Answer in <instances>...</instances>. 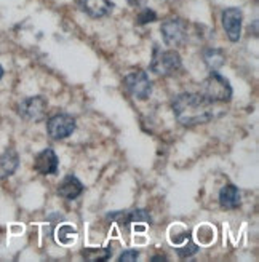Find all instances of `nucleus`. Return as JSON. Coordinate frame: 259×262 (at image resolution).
Wrapping results in <instances>:
<instances>
[{"label": "nucleus", "mask_w": 259, "mask_h": 262, "mask_svg": "<svg viewBox=\"0 0 259 262\" xmlns=\"http://www.w3.org/2000/svg\"><path fill=\"white\" fill-rule=\"evenodd\" d=\"M173 112L181 125L197 126L214 117L213 102L200 93H183L173 99Z\"/></svg>", "instance_id": "1"}, {"label": "nucleus", "mask_w": 259, "mask_h": 262, "mask_svg": "<svg viewBox=\"0 0 259 262\" xmlns=\"http://www.w3.org/2000/svg\"><path fill=\"white\" fill-rule=\"evenodd\" d=\"M19 165V157L16 152L7 150L4 155H0V179H7L16 171Z\"/></svg>", "instance_id": "14"}, {"label": "nucleus", "mask_w": 259, "mask_h": 262, "mask_svg": "<svg viewBox=\"0 0 259 262\" xmlns=\"http://www.w3.org/2000/svg\"><path fill=\"white\" fill-rule=\"evenodd\" d=\"M48 107V102L42 96H34L24 99L19 104V115L29 122H40L45 119V112Z\"/></svg>", "instance_id": "7"}, {"label": "nucleus", "mask_w": 259, "mask_h": 262, "mask_svg": "<svg viewBox=\"0 0 259 262\" xmlns=\"http://www.w3.org/2000/svg\"><path fill=\"white\" fill-rule=\"evenodd\" d=\"M47 129L50 138L56 141L69 138L75 131V120L68 114H56L47 123Z\"/></svg>", "instance_id": "6"}, {"label": "nucleus", "mask_w": 259, "mask_h": 262, "mask_svg": "<svg viewBox=\"0 0 259 262\" xmlns=\"http://www.w3.org/2000/svg\"><path fill=\"white\" fill-rule=\"evenodd\" d=\"M200 95L211 102H227L232 98V86L227 78L216 71H211V74L202 83Z\"/></svg>", "instance_id": "2"}, {"label": "nucleus", "mask_w": 259, "mask_h": 262, "mask_svg": "<svg viewBox=\"0 0 259 262\" xmlns=\"http://www.w3.org/2000/svg\"><path fill=\"white\" fill-rule=\"evenodd\" d=\"M240 192L234 184H227L219 190V205L226 209H235L240 206Z\"/></svg>", "instance_id": "13"}, {"label": "nucleus", "mask_w": 259, "mask_h": 262, "mask_svg": "<svg viewBox=\"0 0 259 262\" xmlns=\"http://www.w3.org/2000/svg\"><path fill=\"white\" fill-rule=\"evenodd\" d=\"M157 19V15H155V11L154 10H142L139 11V15H138V26H144V24H149L152 21Z\"/></svg>", "instance_id": "19"}, {"label": "nucleus", "mask_w": 259, "mask_h": 262, "mask_svg": "<svg viewBox=\"0 0 259 262\" xmlns=\"http://www.w3.org/2000/svg\"><path fill=\"white\" fill-rule=\"evenodd\" d=\"M83 192V184L74 174H68L58 186V195L66 200H75Z\"/></svg>", "instance_id": "12"}, {"label": "nucleus", "mask_w": 259, "mask_h": 262, "mask_svg": "<svg viewBox=\"0 0 259 262\" xmlns=\"http://www.w3.org/2000/svg\"><path fill=\"white\" fill-rule=\"evenodd\" d=\"M160 31L163 35V42L168 47H179V45H183L187 38V26L179 18H173L163 23Z\"/></svg>", "instance_id": "5"}, {"label": "nucleus", "mask_w": 259, "mask_h": 262, "mask_svg": "<svg viewBox=\"0 0 259 262\" xmlns=\"http://www.w3.org/2000/svg\"><path fill=\"white\" fill-rule=\"evenodd\" d=\"M203 58H205L206 66H208L211 71H218L226 61V56H224L223 51L221 50H214V48L206 51V53L203 55Z\"/></svg>", "instance_id": "16"}, {"label": "nucleus", "mask_w": 259, "mask_h": 262, "mask_svg": "<svg viewBox=\"0 0 259 262\" xmlns=\"http://www.w3.org/2000/svg\"><path fill=\"white\" fill-rule=\"evenodd\" d=\"M82 10L92 18H104L112 11L111 0H79Z\"/></svg>", "instance_id": "11"}, {"label": "nucleus", "mask_w": 259, "mask_h": 262, "mask_svg": "<svg viewBox=\"0 0 259 262\" xmlns=\"http://www.w3.org/2000/svg\"><path fill=\"white\" fill-rule=\"evenodd\" d=\"M197 250H199V246L189 238L187 243L184 242V246H183V248H179V250H178V254H179V257H183V259H184V257H189V256H192V254H196Z\"/></svg>", "instance_id": "18"}, {"label": "nucleus", "mask_w": 259, "mask_h": 262, "mask_svg": "<svg viewBox=\"0 0 259 262\" xmlns=\"http://www.w3.org/2000/svg\"><path fill=\"white\" fill-rule=\"evenodd\" d=\"M138 259H139V253L135 251V250H128V251L122 253V256L119 257L120 262H135Z\"/></svg>", "instance_id": "20"}, {"label": "nucleus", "mask_w": 259, "mask_h": 262, "mask_svg": "<svg viewBox=\"0 0 259 262\" xmlns=\"http://www.w3.org/2000/svg\"><path fill=\"white\" fill-rule=\"evenodd\" d=\"M58 165H59V160L53 149H45L42 152H38L34 162V168L40 174H56Z\"/></svg>", "instance_id": "10"}, {"label": "nucleus", "mask_w": 259, "mask_h": 262, "mask_svg": "<svg viewBox=\"0 0 259 262\" xmlns=\"http://www.w3.org/2000/svg\"><path fill=\"white\" fill-rule=\"evenodd\" d=\"M243 15L240 8H227L223 13V26L230 42H239L242 35Z\"/></svg>", "instance_id": "8"}, {"label": "nucleus", "mask_w": 259, "mask_h": 262, "mask_svg": "<svg viewBox=\"0 0 259 262\" xmlns=\"http://www.w3.org/2000/svg\"><path fill=\"white\" fill-rule=\"evenodd\" d=\"M2 77H4V68L0 66V80H2Z\"/></svg>", "instance_id": "21"}, {"label": "nucleus", "mask_w": 259, "mask_h": 262, "mask_svg": "<svg viewBox=\"0 0 259 262\" xmlns=\"http://www.w3.org/2000/svg\"><path fill=\"white\" fill-rule=\"evenodd\" d=\"M181 68V58L175 50L162 51L155 47L150 62V71L157 75H171Z\"/></svg>", "instance_id": "3"}, {"label": "nucleus", "mask_w": 259, "mask_h": 262, "mask_svg": "<svg viewBox=\"0 0 259 262\" xmlns=\"http://www.w3.org/2000/svg\"><path fill=\"white\" fill-rule=\"evenodd\" d=\"M125 88L130 95L136 99L144 101L150 96V91H152V83L149 80V77L146 72L138 71V72H132L125 77Z\"/></svg>", "instance_id": "4"}, {"label": "nucleus", "mask_w": 259, "mask_h": 262, "mask_svg": "<svg viewBox=\"0 0 259 262\" xmlns=\"http://www.w3.org/2000/svg\"><path fill=\"white\" fill-rule=\"evenodd\" d=\"M109 221L117 222L122 227H130L135 226L138 222H144V224H150V214L146 209H126V211H115L107 214Z\"/></svg>", "instance_id": "9"}, {"label": "nucleus", "mask_w": 259, "mask_h": 262, "mask_svg": "<svg viewBox=\"0 0 259 262\" xmlns=\"http://www.w3.org/2000/svg\"><path fill=\"white\" fill-rule=\"evenodd\" d=\"M112 251L109 248H87L82 251V257L90 260V262H104L111 259Z\"/></svg>", "instance_id": "15"}, {"label": "nucleus", "mask_w": 259, "mask_h": 262, "mask_svg": "<svg viewBox=\"0 0 259 262\" xmlns=\"http://www.w3.org/2000/svg\"><path fill=\"white\" fill-rule=\"evenodd\" d=\"M75 235H77V230H75L72 226H61V227L58 229L56 238H58V242L62 243V245H69V243L74 242Z\"/></svg>", "instance_id": "17"}]
</instances>
